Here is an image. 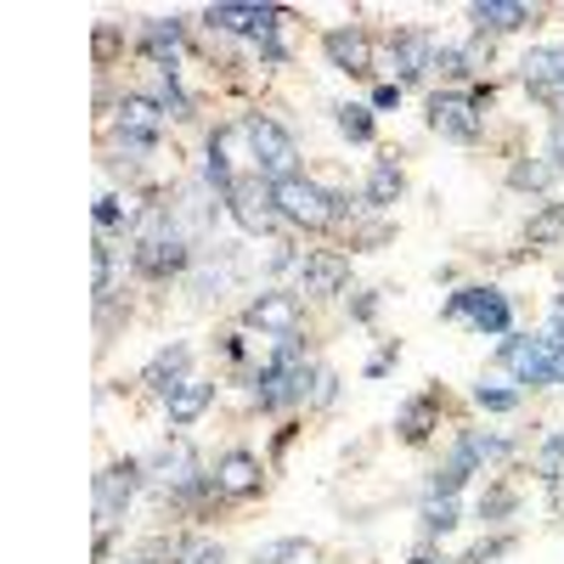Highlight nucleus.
I'll use <instances>...</instances> for the list:
<instances>
[{
    "label": "nucleus",
    "mask_w": 564,
    "mask_h": 564,
    "mask_svg": "<svg viewBox=\"0 0 564 564\" xmlns=\"http://www.w3.org/2000/svg\"><path fill=\"white\" fill-rule=\"evenodd\" d=\"M243 141H249V159H254V175L260 181H294L300 175V141L282 130L271 113H243Z\"/></svg>",
    "instance_id": "nucleus-1"
},
{
    "label": "nucleus",
    "mask_w": 564,
    "mask_h": 564,
    "mask_svg": "<svg viewBox=\"0 0 564 564\" xmlns=\"http://www.w3.org/2000/svg\"><path fill=\"white\" fill-rule=\"evenodd\" d=\"M441 316L475 327V334H486V339H508L513 334V305H508L502 289H491V282H468V289H457L441 305Z\"/></svg>",
    "instance_id": "nucleus-2"
},
{
    "label": "nucleus",
    "mask_w": 564,
    "mask_h": 564,
    "mask_svg": "<svg viewBox=\"0 0 564 564\" xmlns=\"http://www.w3.org/2000/svg\"><path fill=\"white\" fill-rule=\"evenodd\" d=\"M164 102L159 97H141V90H124L119 108H113V130H119V148L135 153V159H148L159 153V130H164Z\"/></svg>",
    "instance_id": "nucleus-3"
},
{
    "label": "nucleus",
    "mask_w": 564,
    "mask_h": 564,
    "mask_svg": "<svg viewBox=\"0 0 564 564\" xmlns=\"http://www.w3.org/2000/svg\"><path fill=\"white\" fill-rule=\"evenodd\" d=\"M148 486V457H113L97 475V531H113L124 520V508L135 502V491Z\"/></svg>",
    "instance_id": "nucleus-4"
},
{
    "label": "nucleus",
    "mask_w": 564,
    "mask_h": 564,
    "mask_svg": "<svg viewBox=\"0 0 564 564\" xmlns=\"http://www.w3.org/2000/svg\"><path fill=\"white\" fill-rule=\"evenodd\" d=\"M271 204H276L282 226H300V231H327V226H334V204H327V186L322 181H305V175L276 181L271 186Z\"/></svg>",
    "instance_id": "nucleus-5"
},
{
    "label": "nucleus",
    "mask_w": 564,
    "mask_h": 564,
    "mask_svg": "<svg viewBox=\"0 0 564 564\" xmlns=\"http://www.w3.org/2000/svg\"><path fill=\"white\" fill-rule=\"evenodd\" d=\"M193 265H198V249L186 243L175 226L164 231V238H148V243L130 249V271H135L141 282H175V276H186Z\"/></svg>",
    "instance_id": "nucleus-6"
},
{
    "label": "nucleus",
    "mask_w": 564,
    "mask_h": 564,
    "mask_svg": "<svg viewBox=\"0 0 564 564\" xmlns=\"http://www.w3.org/2000/svg\"><path fill=\"white\" fill-rule=\"evenodd\" d=\"M502 372L513 384H531V390H547L553 384V339H531V334H508L502 350H497Z\"/></svg>",
    "instance_id": "nucleus-7"
},
{
    "label": "nucleus",
    "mask_w": 564,
    "mask_h": 564,
    "mask_svg": "<svg viewBox=\"0 0 564 564\" xmlns=\"http://www.w3.org/2000/svg\"><path fill=\"white\" fill-rule=\"evenodd\" d=\"M300 289H260L249 305H243V327L254 334H271V339H289L300 334Z\"/></svg>",
    "instance_id": "nucleus-8"
},
{
    "label": "nucleus",
    "mask_w": 564,
    "mask_h": 564,
    "mask_svg": "<svg viewBox=\"0 0 564 564\" xmlns=\"http://www.w3.org/2000/svg\"><path fill=\"white\" fill-rule=\"evenodd\" d=\"M226 209H231V220H238L249 238H265V231L282 226V215L271 204V181H260V175H238V186L226 193Z\"/></svg>",
    "instance_id": "nucleus-9"
},
{
    "label": "nucleus",
    "mask_w": 564,
    "mask_h": 564,
    "mask_svg": "<svg viewBox=\"0 0 564 564\" xmlns=\"http://www.w3.org/2000/svg\"><path fill=\"white\" fill-rule=\"evenodd\" d=\"M430 130L468 148V141H480L486 113L475 108V97H468V90H435V97H430Z\"/></svg>",
    "instance_id": "nucleus-10"
},
{
    "label": "nucleus",
    "mask_w": 564,
    "mask_h": 564,
    "mask_svg": "<svg viewBox=\"0 0 564 564\" xmlns=\"http://www.w3.org/2000/svg\"><path fill=\"white\" fill-rule=\"evenodd\" d=\"M322 57L334 63L339 74H350V79H372V74H379V52H372V34L356 29V23L327 29V34H322Z\"/></svg>",
    "instance_id": "nucleus-11"
},
{
    "label": "nucleus",
    "mask_w": 564,
    "mask_h": 564,
    "mask_svg": "<svg viewBox=\"0 0 564 564\" xmlns=\"http://www.w3.org/2000/svg\"><path fill=\"white\" fill-rule=\"evenodd\" d=\"M520 79L542 108H553V119H564V45H536V52H525Z\"/></svg>",
    "instance_id": "nucleus-12"
},
{
    "label": "nucleus",
    "mask_w": 564,
    "mask_h": 564,
    "mask_svg": "<svg viewBox=\"0 0 564 564\" xmlns=\"http://www.w3.org/2000/svg\"><path fill=\"white\" fill-rule=\"evenodd\" d=\"M204 23L215 29V34H249L254 45L260 40H271L282 23H289V7H204Z\"/></svg>",
    "instance_id": "nucleus-13"
},
{
    "label": "nucleus",
    "mask_w": 564,
    "mask_h": 564,
    "mask_svg": "<svg viewBox=\"0 0 564 564\" xmlns=\"http://www.w3.org/2000/svg\"><path fill=\"white\" fill-rule=\"evenodd\" d=\"M209 475H215V486H220V497H226V502L260 497V486H265V468H260V457H254V452H243V446L220 452Z\"/></svg>",
    "instance_id": "nucleus-14"
},
{
    "label": "nucleus",
    "mask_w": 564,
    "mask_h": 564,
    "mask_svg": "<svg viewBox=\"0 0 564 564\" xmlns=\"http://www.w3.org/2000/svg\"><path fill=\"white\" fill-rule=\"evenodd\" d=\"M198 475H209V468L198 463V452L186 446V441H170V446H159V452L148 457V480L159 486V497H170V491H181V486H193Z\"/></svg>",
    "instance_id": "nucleus-15"
},
{
    "label": "nucleus",
    "mask_w": 564,
    "mask_h": 564,
    "mask_svg": "<svg viewBox=\"0 0 564 564\" xmlns=\"http://www.w3.org/2000/svg\"><path fill=\"white\" fill-rule=\"evenodd\" d=\"M345 282H350V254H339V249H311V254H305V265H300V294L334 300Z\"/></svg>",
    "instance_id": "nucleus-16"
},
{
    "label": "nucleus",
    "mask_w": 564,
    "mask_h": 564,
    "mask_svg": "<svg viewBox=\"0 0 564 564\" xmlns=\"http://www.w3.org/2000/svg\"><path fill=\"white\" fill-rule=\"evenodd\" d=\"M186 367H193V345H181V339H175V345H164L148 367H141V379H135V384L148 390V395H159V401H164V395H175L186 379H193Z\"/></svg>",
    "instance_id": "nucleus-17"
},
{
    "label": "nucleus",
    "mask_w": 564,
    "mask_h": 564,
    "mask_svg": "<svg viewBox=\"0 0 564 564\" xmlns=\"http://www.w3.org/2000/svg\"><path fill=\"white\" fill-rule=\"evenodd\" d=\"M135 52L148 57L153 68L181 63V52H186V23H181V18H153V23H141V34H135Z\"/></svg>",
    "instance_id": "nucleus-18"
},
{
    "label": "nucleus",
    "mask_w": 564,
    "mask_h": 564,
    "mask_svg": "<svg viewBox=\"0 0 564 564\" xmlns=\"http://www.w3.org/2000/svg\"><path fill=\"white\" fill-rule=\"evenodd\" d=\"M430 63H435V40H430V34L406 29V34H395V40H390V74H395V85H401V90H406L412 79L430 74Z\"/></svg>",
    "instance_id": "nucleus-19"
},
{
    "label": "nucleus",
    "mask_w": 564,
    "mask_h": 564,
    "mask_svg": "<svg viewBox=\"0 0 564 564\" xmlns=\"http://www.w3.org/2000/svg\"><path fill=\"white\" fill-rule=\"evenodd\" d=\"M435 430H441V395H435V390H423V395L401 401V412H395V435H401L406 446H423Z\"/></svg>",
    "instance_id": "nucleus-20"
},
{
    "label": "nucleus",
    "mask_w": 564,
    "mask_h": 564,
    "mask_svg": "<svg viewBox=\"0 0 564 564\" xmlns=\"http://www.w3.org/2000/svg\"><path fill=\"white\" fill-rule=\"evenodd\" d=\"M401 193H406V175H401L395 153L372 159V170H367V186H361L367 209H372V215H384V209H395V204H401Z\"/></svg>",
    "instance_id": "nucleus-21"
},
{
    "label": "nucleus",
    "mask_w": 564,
    "mask_h": 564,
    "mask_svg": "<svg viewBox=\"0 0 564 564\" xmlns=\"http://www.w3.org/2000/svg\"><path fill=\"white\" fill-rule=\"evenodd\" d=\"M215 406V379H186L175 395H164V417L170 430H193V423Z\"/></svg>",
    "instance_id": "nucleus-22"
},
{
    "label": "nucleus",
    "mask_w": 564,
    "mask_h": 564,
    "mask_svg": "<svg viewBox=\"0 0 564 564\" xmlns=\"http://www.w3.org/2000/svg\"><path fill=\"white\" fill-rule=\"evenodd\" d=\"M468 23H475L480 40H491V34H513V29H525V23H531V7H513V0H475V7H468Z\"/></svg>",
    "instance_id": "nucleus-23"
},
{
    "label": "nucleus",
    "mask_w": 564,
    "mask_h": 564,
    "mask_svg": "<svg viewBox=\"0 0 564 564\" xmlns=\"http://www.w3.org/2000/svg\"><path fill=\"white\" fill-rule=\"evenodd\" d=\"M480 68H486L480 40L475 45H435V63H430V74H441V79H475Z\"/></svg>",
    "instance_id": "nucleus-24"
},
{
    "label": "nucleus",
    "mask_w": 564,
    "mask_h": 564,
    "mask_svg": "<svg viewBox=\"0 0 564 564\" xmlns=\"http://www.w3.org/2000/svg\"><path fill=\"white\" fill-rule=\"evenodd\" d=\"M468 475H480V463L475 457H468L463 446H452V457L435 468V475H430V497H457L463 486H468Z\"/></svg>",
    "instance_id": "nucleus-25"
},
{
    "label": "nucleus",
    "mask_w": 564,
    "mask_h": 564,
    "mask_svg": "<svg viewBox=\"0 0 564 564\" xmlns=\"http://www.w3.org/2000/svg\"><path fill=\"white\" fill-rule=\"evenodd\" d=\"M558 175H564V170H558L553 159H520V164L508 170V186H513V193H547Z\"/></svg>",
    "instance_id": "nucleus-26"
},
{
    "label": "nucleus",
    "mask_w": 564,
    "mask_h": 564,
    "mask_svg": "<svg viewBox=\"0 0 564 564\" xmlns=\"http://www.w3.org/2000/svg\"><path fill=\"white\" fill-rule=\"evenodd\" d=\"M254 564H316V542H305V536H276V542L254 547Z\"/></svg>",
    "instance_id": "nucleus-27"
},
{
    "label": "nucleus",
    "mask_w": 564,
    "mask_h": 564,
    "mask_svg": "<svg viewBox=\"0 0 564 564\" xmlns=\"http://www.w3.org/2000/svg\"><path fill=\"white\" fill-rule=\"evenodd\" d=\"M159 74V102H164V113L170 119H193V97L181 90V63H164V68H153Z\"/></svg>",
    "instance_id": "nucleus-28"
},
{
    "label": "nucleus",
    "mask_w": 564,
    "mask_h": 564,
    "mask_svg": "<svg viewBox=\"0 0 564 564\" xmlns=\"http://www.w3.org/2000/svg\"><path fill=\"white\" fill-rule=\"evenodd\" d=\"M525 238H531V249L564 243V204H542V209L531 215V226H525Z\"/></svg>",
    "instance_id": "nucleus-29"
},
{
    "label": "nucleus",
    "mask_w": 564,
    "mask_h": 564,
    "mask_svg": "<svg viewBox=\"0 0 564 564\" xmlns=\"http://www.w3.org/2000/svg\"><path fill=\"white\" fill-rule=\"evenodd\" d=\"M417 520H423V525H417V531H423V542H435V536L457 531V497H430Z\"/></svg>",
    "instance_id": "nucleus-30"
},
{
    "label": "nucleus",
    "mask_w": 564,
    "mask_h": 564,
    "mask_svg": "<svg viewBox=\"0 0 564 564\" xmlns=\"http://www.w3.org/2000/svg\"><path fill=\"white\" fill-rule=\"evenodd\" d=\"M334 124H339L345 141H356V148H367V141H372V108L367 102H339L334 108Z\"/></svg>",
    "instance_id": "nucleus-31"
},
{
    "label": "nucleus",
    "mask_w": 564,
    "mask_h": 564,
    "mask_svg": "<svg viewBox=\"0 0 564 564\" xmlns=\"http://www.w3.org/2000/svg\"><path fill=\"white\" fill-rule=\"evenodd\" d=\"M457 446H463L468 457H475L480 468H486V463H502V457L513 452L502 435H486V430H463V435H457Z\"/></svg>",
    "instance_id": "nucleus-32"
},
{
    "label": "nucleus",
    "mask_w": 564,
    "mask_h": 564,
    "mask_svg": "<svg viewBox=\"0 0 564 564\" xmlns=\"http://www.w3.org/2000/svg\"><path fill=\"white\" fill-rule=\"evenodd\" d=\"M170 564H226V547L209 542V536H181Z\"/></svg>",
    "instance_id": "nucleus-33"
},
{
    "label": "nucleus",
    "mask_w": 564,
    "mask_h": 564,
    "mask_svg": "<svg viewBox=\"0 0 564 564\" xmlns=\"http://www.w3.org/2000/svg\"><path fill=\"white\" fill-rule=\"evenodd\" d=\"M536 475L553 486V480H564V430L553 435V441H542V452H536Z\"/></svg>",
    "instance_id": "nucleus-34"
},
{
    "label": "nucleus",
    "mask_w": 564,
    "mask_h": 564,
    "mask_svg": "<svg viewBox=\"0 0 564 564\" xmlns=\"http://www.w3.org/2000/svg\"><path fill=\"white\" fill-rule=\"evenodd\" d=\"M513 508H520V491L497 486V491H486V502H480V520H486V525H502V520H508Z\"/></svg>",
    "instance_id": "nucleus-35"
},
{
    "label": "nucleus",
    "mask_w": 564,
    "mask_h": 564,
    "mask_svg": "<svg viewBox=\"0 0 564 564\" xmlns=\"http://www.w3.org/2000/svg\"><path fill=\"white\" fill-rule=\"evenodd\" d=\"M475 406H480V412H513V406H520V390H502V384H475Z\"/></svg>",
    "instance_id": "nucleus-36"
},
{
    "label": "nucleus",
    "mask_w": 564,
    "mask_h": 564,
    "mask_svg": "<svg viewBox=\"0 0 564 564\" xmlns=\"http://www.w3.org/2000/svg\"><path fill=\"white\" fill-rule=\"evenodd\" d=\"M513 547V531H502V536H486V542H475V547H468L457 564H491V558H502Z\"/></svg>",
    "instance_id": "nucleus-37"
},
{
    "label": "nucleus",
    "mask_w": 564,
    "mask_h": 564,
    "mask_svg": "<svg viewBox=\"0 0 564 564\" xmlns=\"http://www.w3.org/2000/svg\"><path fill=\"white\" fill-rule=\"evenodd\" d=\"M334 401H339V372L316 367V379H311V406H334Z\"/></svg>",
    "instance_id": "nucleus-38"
},
{
    "label": "nucleus",
    "mask_w": 564,
    "mask_h": 564,
    "mask_svg": "<svg viewBox=\"0 0 564 564\" xmlns=\"http://www.w3.org/2000/svg\"><path fill=\"white\" fill-rule=\"evenodd\" d=\"M372 113H390V108H401V85L395 79H384L379 90H372V102H367Z\"/></svg>",
    "instance_id": "nucleus-39"
},
{
    "label": "nucleus",
    "mask_w": 564,
    "mask_h": 564,
    "mask_svg": "<svg viewBox=\"0 0 564 564\" xmlns=\"http://www.w3.org/2000/svg\"><path fill=\"white\" fill-rule=\"evenodd\" d=\"M260 63H265V68H289V45H282L276 34L260 40Z\"/></svg>",
    "instance_id": "nucleus-40"
},
{
    "label": "nucleus",
    "mask_w": 564,
    "mask_h": 564,
    "mask_svg": "<svg viewBox=\"0 0 564 564\" xmlns=\"http://www.w3.org/2000/svg\"><path fill=\"white\" fill-rule=\"evenodd\" d=\"M372 316H379V294L367 289V294H356V300H350V322H361V327H367Z\"/></svg>",
    "instance_id": "nucleus-41"
},
{
    "label": "nucleus",
    "mask_w": 564,
    "mask_h": 564,
    "mask_svg": "<svg viewBox=\"0 0 564 564\" xmlns=\"http://www.w3.org/2000/svg\"><path fill=\"white\" fill-rule=\"evenodd\" d=\"M395 356H401V345L390 339V345H384L379 356H372V361H367V379H384V372H390V361H395Z\"/></svg>",
    "instance_id": "nucleus-42"
},
{
    "label": "nucleus",
    "mask_w": 564,
    "mask_h": 564,
    "mask_svg": "<svg viewBox=\"0 0 564 564\" xmlns=\"http://www.w3.org/2000/svg\"><path fill=\"white\" fill-rule=\"evenodd\" d=\"M220 356H226L231 367H238V361L249 356V339H243V334H226V339H220Z\"/></svg>",
    "instance_id": "nucleus-43"
},
{
    "label": "nucleus",
    "mask_w": 564,
    "mask_h": 564,
    "mask_svg": "<svg viewBox=\"0 0 564 564\" xmlns=\"http://www.w3.org/2000/svg\"><path fill=\"white\" fill-rule=\"evenodd\" d=\"M113 52H119V29H113V23H102V29H97V57L108 63Z\"/></svg>",
    "instance_id": "nucleus-44"
},
{
    "label": "nucleus",
    "mask_w": 564,
    "mask_h": 564,
    "mask_svg": "<svg viewBox=\"0 0 564 564\" xmlns=\"http://www.w3.org/2000/svg\"><path fill=\"white\" fill-rule=\"evenodd\" d=\"M547 159L564 170V119H553V130H547Z\"/></svg>",
    "instance_id": "nucleus-45"
},
{
    "label": "nucleus",
    "mask_w": 564,
    "mask_h": 564,
    "mask_svg": "<svg viewBox=\"0 0 564 564\" xmlns=\"http://www.w3.org/2000/svg\"><path fill=\"white\" fill-rule=\"evenodd\" d=\"M547 339H553V345H564V294L553 300V322H547Z\"/></svg>",
    "instance_id": "nucleus-46"
},
{
    "label": "nucleus",
    "mask_w": 564,
    "mask_h": 564,
    "mask_svg": "<svg viewBox=\"0 0 564 564\" xmlns=\"http://www.w3.org/2000/svg\"><path fill=\"white\" fill-rule=\"evenodd\" d=\"M553 384H564V345H553Z\"/></svg>",
    "instance_id": "nucleus-47"
},
{
    "label": "nucleus",
    "mask_w": 564,
    "mask_h": 564,
    "mask_svg": "<svg viewBox=\"0 0 564 564\" xmlns=\"http://www.w3.org/2000/svg\"><path fill=\"white\" fill-rule=\"evenodd\" d=\"M412 564H452V558H441V553H430V547H423V553H417Z\"/></svg>",
    "instance_id": "nucleus-48"
},
{
    "label": "nucleus",
    "mask_w": 564,
    "mask_h": 564,
    "mask_svg": "<svg viewBox=\"0 0 564 564\" xmlns=\"http://www.w3.org/2000/svg\"><path fill=\"white\" fill-rule=\"evenodd\" d=\"M124 564H159V558H148V553H130Z\"/></svg>",
    "instance_id": "nucleus-49"
}]
</instances>
